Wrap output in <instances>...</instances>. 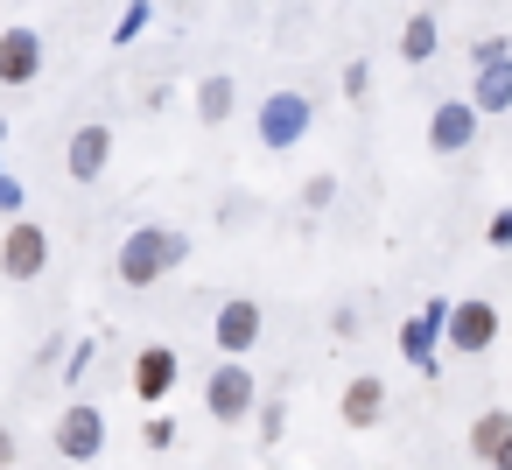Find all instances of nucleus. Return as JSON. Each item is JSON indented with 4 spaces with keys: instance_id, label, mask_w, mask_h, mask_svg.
Wrapping results in <instances>:
<instances>
[{
    "instance_id": "nucleus-12",
    "label": "nucleus",
    "mask_w": 512,
    "mask_h": 470,
    "mask_svg": "<svg viewBox=\"0 0 512 470\" xmlns=\"http://www.w3.org/2000/svg\"><path fill=\"white\" fill-rule=\"evenodd\" d=\"M470 99H477V113H505L512 106V57L505 50H491V43L477 50V92Z\"/></svg>"
},
{
    "instance_id": "nucleus-11",
    "label": "nucleus",
    "mask_w": 512,
    "mask_h": 470,
    "mask_svg": "<svg viewBox=\"0 0 512 470\" xmlns=\"http://www.w3.org/2000/svg\"><path fill=\"white\" fill-rule=\"evenodd\" d=\"M43 71V36L36 29H8L0 36V85H36Z\"/></svg>"
},
{
    "instance_id": "nucleus-4",
    "label": "nucleus",
    "mask_w": 512,
    "mask_h": 470,
    "mask_svg": "<svg viewBox=\"0 0 512 470\" xmlns=\"http://www.w3.org/2000/svg\"><path fill=\"white\" fill-rule=\"evenodd\" d=\"M50 267V232L43 225H8V239H0V274H8V281H36Z\"/></svg>"
},
{
    "instance_id": "nucleus-19",
    "label": "nucleus",
    "mask_w": 512,
    "mask_h": 470,
    "mask_svg": "<svg viewBox=\"0 0 512 470\" xmlns=\"http://www.w3.org/2000/svg\"><path fill=\"white\" fill-rule=\"evenodd\" d=\"M8 463H15V435H8V428H0V470H8Z\"/></svg>"
},
{
    "instance_id": "nucleus-5",
    "label": "nucleus",
    "mask_w": 512,
    "mask_h": 470,
    "mask_svg": "<svg viewBox=\"0 0 512 470\" xmlns=\"http://www.w3.org/2000/svg\"><path fill=\"white\" fill-rule=\"evenodd\" d=\"M302 134H309V99H302V92H274V99L260 106V148L281 155V148H295Z\"/></svg>"
},
{
    "instance_id": "nucleus-17",
    "label": "nucleus",
    "mask_w": 512,
    "mask_h": 470,
    "mask_svg": "<svg viewBox=\"0 0 512 470\" xmlns=\"http://www.w3.org/2000/svg\"><path fill=\"white\" fill-rule=\"evenodd\" d=\"M141 435H148V449H169V442H176V421H169V414H148Z\"/></svg>"
},
{
    "instance_id": "nucleus-2",
    "label": "nucleus",
    "mask_w": 512,
    "mask_h": 470,
    "mask_svg": "<svg viewBox=\"0 0 512 470\" xmlns=\"http://www.w3.org/2000/svg\"><path fill=\"white\" fill-rule=\"evenodd\" d=\"M57 456H64V463H99V456H106V414H99L92 400H71V407L57 414Z\"/></svg>"
},
{
    "instance_id": "nucleus-7",
    "label": "nucleus",
    "mask_w": 512,
    "mask_h": 470,
    "mask_svg": "<svg viewBox=\"0 0 512 470\" xmlns=\"http://www.w3.org/2000/svg\"><path fill=\"white\" fill-rule=\"evenodd\" d=\"M477 120H484L477 99H449V106H435V113H428V148H435V155H463V148L477 141Z\"/></svg>"
},
{
    "instance_id": "nucleus-10",
    "label": "nucleus",
    "mask_w": 512,
    "mask_h": 470,
    "mask_svg": "<svg viewBox=\"0 0 512 470\" xmlns=\"http://www.w3.org/2000/svg\"><path fill=\"white\" fill-rule=\"evenodd\" d=\"M176 372H183L176 344H141V358H134V400H169Z\"/></svg>"
},
{
    "instance_id": "nucleus-16",
    "label": "nucleus",
    "mask_w": 512,
    "mask_h": 470,
    "mask_svg": "<svg viewBox=\"0 0 512 470\" xmlns=\"http://www.w3.org/2000/svg\"><path fill=\"white\" fill-rule=\"evenodd\" d=\"M225 113H232V78H204V85H197V120L218 127Z\"/></svg>"
},
{
    "instance_id": "nucleus-1",
    "label": "nucleus",
    "mask_w": 512,
    "mask_h": 470,
    "mask_svg": "<svg viewBox=\"0 0 512 470\" xmlns=\"http://www.w3.org/2000/svg\"><path fill=\"white\" fill-rule=\"evenodd\" d=\"M176 260H183V232H169V225H134L127 246H120V281H127V288H155Z\"/></svg>"
},
{
    "instance_id": "nucleus-20",
    "label": "nucleus",
    "mask_w": 512,
    "mask_h": 470,
    "mask_svg": "<svg viewBox=\"0 0 512 470\" xmlns=\"http://www.w3.org/2000/svg\"><path fill=\"white\" fill-rule=\"evenodd\" d=\"M491 470H512V435H505V449L491 456Z\"/></svg>"
},
{
    "instance_id": "nucleus-14",
    "label": "nucleus",
    "mask_w": 512,
    "mask_h": 470,
    "mask_svg": "<svg viewBox=\"0 0 512 470\" xmlns=\"http://www.w3.org/2000/svg\"><path fill=\"white\" fill-rule=\"evenodd\" d=\"M505 435H512V414H505V407L477 414V421H470V456H477V463H491V456L505 449Z\"/></svg>"
},
{
    "instance_id": "nucleus-15",
    "label": "nucleus",
    "mask_w": 512,
    "mask_h": 470,
    "mask_svg": "<svg viewBox=\"0 0 512 470\" xmlns=\"http://www.w3.org/2000/svg\"><path fill=\"white\" fill-rule=\"evenodd\" d=\"M400 57H407V64H428V57H435V15H414V22L400 29Z\"/></svg>"
},
{
    "instance_id": "nucleus-3",
    "label": "nucleus",
    "mask_w": 512,
    "mask_h": 470,
    "mask_svg": "<svg viewBox=\"0 0 512 470\" xmlns=\"http://www.w3.org/2000/svg\"><path fill=\"white\" fill-rule=\"evenodd\" d=\"M253 400H260V386H253V372H246L239 358H232V365H211V379H204V407H211V421H246Z\"/></svg>"
},
{
    "instance_id": "nucleus-18",
    "label": "nucleus",
    "mask_w": 512,
    "mask_h": 470,
    "mask_svg": "<svg viewBox=\"0 0 512 470\" xmlns=\"http://www.w3.org/2000/svg\"><path fill=\"white\" fill-rule=\"evenodd\" d=\"M330 197H337V183H330V176H316V183H309V190H302V204H309V211H323V204H330Z\"/></svg>"
},
{
    "instance_id": "nucleus-9",
    "label": "nucleus",
    "mask_w": 512,
    "mask_h": 470,
    "mask_svg": "<svg viewBox=\"0 0 512 470\" xmlns=\"http://www.w3.org/2000/svg\"><path fill=\"white\" fill-rule=\"evenodd\" d=\"M106 162H113V127H106V120H85V127L71 134V155H64L71 183H99Z\"/></svg>"
},
{
    "instance_id": "nucleus-6",
    "label": "nucleus",
    "mask_w": 512,
    "mask_h": 470,
    "mask_svg": "<svg viewBox=\"0 0 512 470\" xmlns=\"http://www.w3.org/2000/svg\"><path fill=\"white\" fill-rule=\"evenodd\" d=\"M442 330H449V351H463V358H484V351L498 344V309H491V302H456Z\"/></svg>"
},
{
    "instance_id": "nucleus-13",
    "label": "nucleus",
    "mask_w": 512,
    "mask_h": 470,
    "mask_svg": "<svg viewBox=\"0 0 512 470\" xmlns=\"http://www.w3.org/2000/svg\"><path fill=\"white\" fill-rule=\"evenodd\" d=\"M337 414H344V428H379L386 421V379H351L344 386V400H337Z\"/></svg>"
},
{
    "instance_id": "nucleus-8",
    "label": "nucleus",
    "mask_w": 512,
    "mask_h": 470,
    "mask_svg": "<svg viewBox=\"0 0 512 470\" xmlns=\"http://www.w3.org/2000/svg\"><path fill=\"white\" fill-rule=\"evenodd\" d=\"M211 344H218L225 358H246V351L260 344V302H246V295H232V302H218V323H211Z\"/></svg>"
}]
</instances>
